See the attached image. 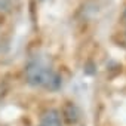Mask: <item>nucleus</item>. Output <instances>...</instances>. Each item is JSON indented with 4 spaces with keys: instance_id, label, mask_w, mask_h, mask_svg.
Listing matches in <instances>:
<instances>
[{
    "instance_id": "f257e3e1",
    "label": "nucleus",
    "mask_w": 126,
    "mask_h": 126,
    "mask_svg": "<svg viewBox=\"0 0 126 126\" xmlns=\"http://www.w3.org/2000/svg\"><path fill=\"white\" fill-rule=\"evenodd\" d=\"M27 83L47 91H56L61 86V77L43 61H31L25 68Z\"/></svg>"
},
{
    "instance_id": "f03ea898",
    "label": "nucleus",
    "mask_w": 126,
    "mask_h": 126,
    "mask_svg": "<svg viewBox=\"0 0 126 126\" xmlns=\"http://www.w3.org/2000/svg\"><path fill=\"white\" fill-rule=\"evenodd\" d=\"M39 126H62V117L61 113L55 108L46 110L39 122Z\"/></svg>"
},
{
    "instance_id": "7ed1b4c3",
    "label": "nucleus",
    "mask_w": 126,
    "mask_h": 126,
    "mask_svg": "<svg viewBox=\"0 0 126 126\" xmlns=\"http://www.w3.org/2000/svg\"><path fill=\"white\" fill-rule=\"evenodd\" d=\"M123 21H125V24H126V11H125V14H123Z\"/></svg>"
}]
</instances>
